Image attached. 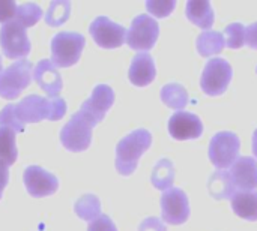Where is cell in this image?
<instances>
[{"instance_id": "obj_13", "label": "cell", "mask_w": 257, "mask_h": 231, "mask_svg": "<svg viewBox=\"0 0 257 231\" xmlns=\"http://www.w3.org/2000/svg\"><path fill=\"white\" fill-rule=\"evenodd\" d=\"M169 132L172 138L184 141L194 140L203 134V123L199 116L188 111H178L169 120Z\"/></svg>"}, {"instance_id": "obj_37", "label": "cell", "mask_w": 257, "mask_h": 231, "mask_svg": "<svg viewBox=\"0 0 257 231\" xmlns=\"http://www.w3.org/2000/svg\"><path fill=\"white\" fill-rule=\"evenodd\" d=\"M256 74H257V66H256Z\"/></svg>"}, {"instance_id": "obj_15", "label": "cell", "mask_w": 257, "mask_h": 231, "mask_svg": "<svg viewBox=\"0 0 257 231\" xmlns=\"http://www.w3.org/2000/svg\"><path fill=\"white\" fill-rule=\"evenodd\" d=\"M33 80L38 83V86L51 98H57V95L62 90L63 81L57 71V68L53 65L51 60H41L35 69H33Z\"/></svg>"}, {"instance_id": "obj_17", "label": "cell", "mask_w": 257, "mask_h": 231, "mask_svg": "<svg viewBox=\"0 0 257 231\" xmlns=\"http://www.w3.org/2000/svg\"><path fill=\"white\" fill-rule=\"evenodd\" d=\"M155 75H157V69L152 56L148 53L136 54L128 71L130 81L137 87H145L155 80Z\"/></svg>"}, {"instance_id": "obj_36", "label": "cell", "mask_w": 257, "mask_h": 231, "mask_svg": "<svg viewBox=\"0 0 257 231\" xmlns=\"http://www.w3.org/2000/svg\"><path fill=\"white\" fill-rule=\"evenodd\" d=\"M3 71V63H2V57H0V72Z\"/></svg>"}, {"instance_id": "obj_26", "label": "cell", "mask_w": 257, "mask_h": 231, "mask_svg": "<svg viewBox=\"0 0 257 231\" xmlns=\"http://www.w3.org/2000/svg\"><path fill=\"white\" fill-rule=\"evenodd\" d=\"M71 14V3L66 0H54L50 3L47 14H45V23L51 27H59L65 24Z\"/></svg>"}, {"instance_id": "obj_29", "label": "cell", "mask_w": 257, "mask_h": 231, "mask_svg": "<svg viewBox=\"0 0 257 231\" xmlns=\"http://www.w3.org/2000/svg\"><path fill=\"white\" fill-rule=\"evenodd\" d=\"M176 3L173 0H169V2H154V0H149L146 2V8L148 11L155 15L157 18H164V17H169L172 14V11L175 9Z\"/></svg>"}, {"instance_id": "obj_32", "label": "cell", "mask_w": 257, "mask_h": 231, "mask_svg": "<svg viewBox=\"0 0 257 231\" xmlns=\"http://www.w3.org/2000/svg\"><path fill=\"white\" fill-rule=\"evenodd\" d=\"M139 231H167V228H166V225L163 224L161 219H158V218H146L140 224Z\"/></svg>"}, {"instance_id": "obj_23", "label": "cell", "mask_w": 257, "mask_h": 231, "mask_svg": "<svg viewBox=\"0 0 257 231\" xmlns=\"http://www.w3.org/2000/svg\"><path fill=\"white\" fill-rule=\"evenodd\" d=\"M175 180V167L169 159H160L154 167L151 182L160 191H167Z\"/></svg>"}, {"instance_id": "obj_7", "label": "cell", "mask_w": 257, "mask_h": 231, "mask_svg": "<svg viewBox=\"0 0 257 231\" xmlns=\"http://www.w3.org/2000/svg\"><path fill=\"white\" fill-rule=\"evenodd\" d=\"M232 75H233V71L227 60L220 59V57L211 59L203 69V74L200 78V87L209 96L223 95L227 90Z\"/></svg>"}, {"instance_id": "obj_34", "label": "cell", "mask_w": 257, "mask_h": 231, "mask_svg": "<svg viewBox=\"0 0 257 231\" xmlns=\"http://www.w3.org/2000/svg\"><path fill=\"white\" fill-rule=\"evenodd\" d=\"M8 180H9V170H8V165L5 162L0 161V198L3 195V191L8 185Z\"/></svg>"}, {"instance_id": "obj_6", "label": "cell", "mask_w": 257, "mask_h": 231, "mask_svg": "<svg viewBox=\"0 0 257 231\" xmlns=\"http://www.w3.org/2000/svg\"><path fill=\"white\" fill-rule=\"evenodd\" d=\"M241 141L233 132L223 131L215 134L209 143V159L218 170H226L232 167L239 158Z\"/></svg>"}, {"instance_id": "obj_30", "label": "cell", "mask_w": 257, "mask_h": 231, "mask_svg": "<svg viewBox=\"0 0 257 231\" xmlns=\"http://www.w3.org/2000/svg\"><path fill=\"white\" fill-rule=\"evenodd\" d=\"M87 231H117V228L111 218H108L107 215H101L89 224Z\"/></svg>"}, {"instance_id": "obj_4", "label": "cell", "mask_w": 257, "mask_h": 231, "mask_svg": "<svg viewBox=\"0 0 257 231\" xmlns=\"http://www.w3.org/2000/svg\"><path fill=\"white\" fill-rule=\"evenodd\" d=\"M84 36L77 32H60L51 41V62L56 68L75 65L84 50Z\"/></svg>"}, {"instance_id": "obj_27", "label": "cell", "mask_w": 257, "mask_h": 231, "mask_svg": "<svg viewBox=\"0 0 257 231\" xmlns=\"http://www.w3.org/2000/svg\"><path fill=\"white\" fill-rule=\"evenodd\" d=\"M41 17H42V9L36 3L20 5L17 8V14H15V20L18 23H21L26 29L32 27L33 24H36L41 20Z\"/></svg>"}, {"instance_id": "obj_11", "label": "cell", "mask_w": 257, "mask_h": 231, "mask_svg": "<svg viewBox=\"0 0 257 231\" xmlns=\"http://www.w3.org/2000/svg\"><path fill=\"white\" fill-rule=\"evenodd\" d=\"M89 33L101 48L107 50L117 48L126 41V29L107 17H96L89 27Z\"/></svg>"}, {"instance_id": "obj_3", "label": "cell", "mask_w": 257, "mask_h": 231, "mask_svg": "<svg viewBox=\"0 0 257 231\" xmlns=\"http://www.w3.org/2000/svg\"><path fill=\"white\" fill-rule=\"evenodd\" d=\"M98 123L84 111L78 110L60 131V141L69 152H83L90 146L92 129Z\"/></svg>"}, {"instance_id": "obj_22", "label": "cell", "mask_w": 257, "mask_h": 231, "mask_svg": "<svg viewBox=\"0 0 257 231\" xmlns=\"http://www.w3.org/2000/svg\"><path fill=\"white\" fill-rule=\"evenodd\" d=\"M161 101L172 110H184L188 104V93L184 86L169 83L161 89Z\"/></svg>"}, {"instance_id": "obj_28", "label": "cell", "mask_w": 257, "mask_h": 231, "mask_svg": "<svg viewBox=\"0 0 257 231\" xmlns=\"http://www.w3.org/2000/svg\"><path fill=\"white\" fill-rule=\"evenodd\" d=\"M224 41L229 48H241L245 44V27L241 23L229 24L224 30Z\"/></svg>"}, {"instance_id": "obj_2", "label": "cell", "mask_w": 257, "mask_h": 231, "mask_svg": "<svg viewBox=\"0 0 257 231\" xmlns=\"http://www.w3.org/2000/svg\"><path fill=\"white\" fill-rule=\"evenodd\" d=\"M152 135L146 129H136L123 137L116 146V170L122 176H131L140 156L151 147Z\"/></svg>"}, {"instance_id": "obj_35", "label": "cell", "mask_w": 257, "mask_h": 231, "mask_svg": "<svg viewBox=\"0 0 257 231\" xmlns=\"http://www.w3.org/2000/svg\"><path fill=\"white\" fill-rule=\"evenodd\" d=\"M253 153H254V156L257 158V129L254 131V134H253Z\"/></svg>"}, {"instance_id": "obj_16", "label": "cell", "mask_w": 257, "mask_h": 231, "mask_svg": "<svg viewBox=\"0 0 257 231\" xmlns=\"http://www.w3.org/2000/svg\"><path fill=\"white\" fill-rule=\"evenodd\" d=\"M230 176L239 191H253L257 188V161L250 156H239L232 165Z\"/></svg>"}, {"instance_id": "obj_8", "label": "cell", "mask_w": 257, "mask_h": 231, "mask_svg": "<svg viewBox=\"0 0 257 231\" xmlns=\"http://www.w3.org/2000/svg\"><path fill=\"white\" fill-rule=\"evenodd\" d=\"M0 47L8 59H24L30 53V41L26 27L15 18L2 26Z\"/></svg>"}, {"instance_id": "obj_20", "label": "cell", "mask_w": 257, "mask_h": 231, "mask_svg": "<svg viewBox=\"0 0 257 231\" xmlns=\"http://www.w3.org/2000/svg\"><path fill=\"white\" fill-rule=\"evenodd\" d=\"M185 12L187 18L200 29H209L214 24V9L209 2H188Z\"/></svg>"}, {"instance_id": "obj_1", "label": "cell", "mask_w": 257, "mask_h": 231, "mask_svg": "<svg viewBox=\"0 0 257 231\" xmlns=\"http://www.w3.org/2000/svg\"><path fill=\"white\" fill-rule=\"evenodd\" d=\"M66 113V102L62 98H42L29 95L17 104H8L0 111V126L15 132H24L26 123L41 120H60Z\"/></svg>"}, {"instance_id": "obj_31", "label": "cell", "mask_w": 257, "mask_h": 231, "mask_svg": "<svg viewBox=\"0 0 257 231\" xmlns=\"http://www.w3.org/2000/svg\"><path fill=\"white\" fill-rule=\"evenodd\" d=\"M18 5L15 2H0V23H8L15 18Z\"/></svg>"}, {"instance_id": "obj_14", "label": "cell", "mask_w": 257, "mask_h": 231, "mask_svg": "<svg viewBox=\"0 0 257 231\" xmlns=\"http://www.w3.org/2000/svg\"><path fill=\"white\" fill-rule=\"evenodd\" d=\"M114 102V92L107 84H99L93 89L90 98L84 101L80 107L81 111L89 114L96 123L102 122L107 111L111 108Z\"/></svg>"}, {"instance_id": "obj_9", "label": "cell", "mask_w": 257, "mask_h": 231, "mask_svg": "<svg viewBox=\"0 0 257 231\" xmlns=\"http://www.w3.org/2000/svg\"><path fill=\"white\" fill-rule=\"evenodd\" d=\"M160 35V26L158 23L148 14L137 15L133 23L130 30L126 32V44L136 50V51H148L151 50Z\"/></svg>"}, {"instance_id": "obj_5", "label": "cell", "mask_w": 257, "mask_h": 231, "mask_svg": "<svg viewBox=\"0 0 257 231\" xmlns=\"http://www.w3.org/2000/svg\"><path fill=\"white\" fill-rule=\"evenodd\" d=\"M32 62L20 59L0 72V96L3 99H15L30 84L33 77Z\"/></svg>"}, {"instance_id": "obj_25", "label": "cell", "mask_w": 257, "mask_h": 231, "mask_svg": "<svg viewBox=\"0 0 257 231\" xmlns=\"http://www.w3.org/2000/svg\"><path fill=\"white\" fill-rule=\"evenodd\" d=\"M18 152L15 146V131L8 126H0V161L8 167L17 161Z\"/></svg>"}, {"instance_id": "obj_21", "label": "cell", "mask_w": 257, "mask_h": 231, "mask_svg": "<svg viewBox=\"0 0 257 231\" xmlns=\"http://www.w3.org/2000/svg\"><path fill=\"white\" fill-rule=\"evenodd\" d=\"M224 45H226L224 35L220 33V32H215V30L200 33L197 36V41H196L197 51L203 57H209V56L221 53Z\"/></svg>"}, {"instance_id": "obj_10", "label": "cell", "mask_w": 257, "mask_h": 231, "mask_svg": "<svg viewBox=\"0 0 257 231\" xmlns=\"http://www.w3.org/2000/svg\"><path fill=\"white\" fill-rule=\"evenodd\" d=\"M163 221L170 225H181L190 218V203L187 194L179 188H170L161 195Z\"/></svg>"}, {"instance_id": "obj_33", "label": "cell", "mask_w": 257, "mask_h": 231, "mask_svg": "<svg viewBox=\"0 0 257 231\" xmlns=\"http://www.w3.org/2000/svg\"><path fill=\"white\" fill-rule=\"evenodd\" d=\"M245 42L250 48L257 50V23L250 24L245 29Z\"/></svg>"}, {"instance_id": "obj_24", "label": "cell", "mask_w": 257, "mask_h": 231, "mask_svg": "<svg viewBox=\"0 0 257 231\" xmlns=\"http://www.w3.org/2000/svg\"><path fill=\"white\" fill-rule=\"evenodd\" d=\"M74 210L78 215V218H81L83 221L92 222L98 216H101V201L98 197H95L92 194H86L75 201Z\"/></svg>"}, {"instance_id": "obj_19", "label": "cell", "mask_w": 257, "mask_h": 231, "mask_svg": "<svg viewBox=\"0 0 257 231\" xmlns=\"http://www.w3.org/2000/svg\"><path fill=\"white\" fill-rule=\"evenodd\" d=\"M209 191L211 195L217 200H232V197L236 192V188L233 185L230 173L226 170L215 171L209 179Z\"/></svg>"}, {"instance_id": "obj_12", "label": "cell", "mask_w": 257, "mask_h": 231, "mask_svg": "<svg viewBox=\"0 0 257 231\" xmlns=\"http://www.w3.org/2000/svg\"><path fill=\"white\" fill-rule=\"evenodd\" d=\"M24 186L35 198L53 195L59 189V180L54 174L45 171L38 165H30L24 170Z\"/></svg>"}, {"instance_id": "obj_18", "label": "cell", "mask_w": 257, "mask_h": 231, "mask_svg": "<svg viewBox=\"0 0 257 231\" xmlns=\"http://www.w3.org/2000/svg\"><path fill=\"white\" fill-rule=\"evenodd\" d=\"M232 210L242 219L257 221V191H236L232 197Z\"/></svg>"}]
</instances>
